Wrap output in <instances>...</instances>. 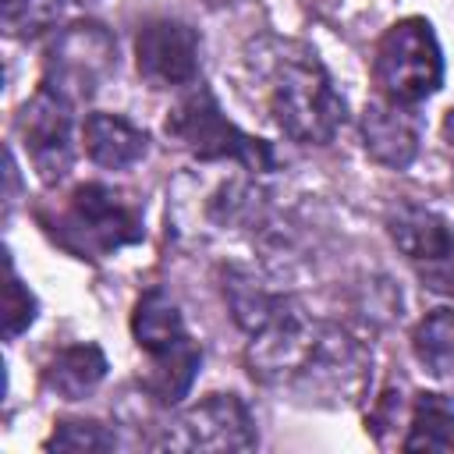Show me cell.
I'll return each instance as SVG.
<instances>
[{"instance_id": "obj_19", "label": "cell", "mask_w": 454, "mask_h": 454, "mask_svg": "<svg viewBox=\"0 0 454 454\" xmlns=\"http://www.w3.org/2000/svg\"><path fill=\"white\" fill-rule=\"evenodd\" d=\"M32 319H35V298L18 280V273L11 270L7 287H4V337H18Z\"/></svg>"}, {"instance_id": "obj_6", "label": "cell", "mask_w": 454, "mask_h": 454, "mask_svg": "<svg viewBox=\"0 0 454 454\" xmlns=\"http://www.w3.org/2000/svg\"><path fill=\"white\" fill-rule=\"evenodd\" d=\"M71 103L53 89H39L18 114L21 145L39 170L43 184H57L74 163V131H71Z\"/></svg>"}, {"instance_id": "obj_11", "label": "cell", "mask_w": 454, "mask_h": 454, "mask_svg": "<svg viewBox=\"0 0 454 454\" xmlns=\"http://www.w3.org/2000/svg\"><path fill=\"white\" fill-rule=\"evenodd\" d=\"M82 138H85L89 160L106 167V170H124V167L138 163L149 149L145 131L135 128L131 121L117 117V114H89Z\"/></svg>"}, {"instance_id": "obj_12", "label": "cell", "mask_w": 454, "mask_h": 454, "mask_svg": "<svg viewBox=\"0 0 454 454\" xmlns=\"http://www.w3.org/2000/svg\"><path fill=\"white\" fill-rule=\"evenodd\" d=\"M199 362H202V351H199L195 340L184 333V337L174 340L170 348L149 355V369H145V376H142V387H145L160 404H177V401L188 394V387H192V380H195V372H199Z\"/></svg>"}, {"instance_id": "obj_15", "label": "cell", "mask_w": 454, "mask_h": 454, "mask_svg": "<svg viewBox=\"0 0 454 454\" xmlns=\"http://www.w3.org/2000/svg\"><path fill=\"white\" fill-rule=\"evenodd\" d=\"M404 450H454V408L440 394H422L415 401Z\"/></svg>"}, {"instance_id": "obj_18", "label": "cell", "mask_w": 454, "mask_h": 454, "mask_svg": "<svg viewBox=\"0 0 454 454\" xmlns=\"http://www.w3.org/2000/svg\"><path fill=\"white\" fill-rule=\"evenodd\" d=\"M117 440L110 429H103L99 422H85V419H67L57 422L53 436L46 440V450H74V454H92V450H110Z\"/></svg>"}, {"instance_id": "obj_10", "label": "cell", "mask_w": 454, "mask_h": 454, "mask_svg": "<svg viewBox=\"0 0 454 454\" xmlns=\"http://www.w3.org/2000/svg\"><path fill=\"white\" fill-rule=\"evenodd\" d=\"M362 142L376 163L404 170L419 153V121L404 103L372 99L362 114Z\"/></svg>"}, {"instance_id": "obj_14", "label": "cell", "mask_w": 454, "mask_h": 454, "mask_svg": "<svg viewBox=\"0 0 454 454\" xmlns=\"http://www.w3.org/2000/svg\"><path fill=\"white\" fill-rule=\"evenodd\" d=\"M131 333H135V344H138L145 355H156V351H163V348H170L174 340L184 337L181 312H177V305L170 301L167 291L153 287V291H145V294L135 301Z\"/></svg>"}, {"instance_id": "obj_20", "label": "cell", "mask_w": 454, "mask_h": 454, "mask_svg": "<svg viewBox=\"0 0 454 454\" xmlns=\"http://www.w3.org/2000/svg\"><path fill=\"white\" fill-rule=\"evenodd\" d=\"M443 138H447V145L454 149V110L443 117Z\"/></svg>"}, {"instance_id": "obj_13", "label": "cell", "mask_w": 454, "mask_h": 454, "mask_svg": "<svg viewBox=\"0 0 454 454\" xmlns=\"http://www.w3.org/2000/svg\"><path fill=\"white\" fill-rule=\"evenodd\" d=\"M106 376V355L96 344H71L46 365V387L64 401H82Z\"/></svg>"}, {"instance_id": "obj_4", "label": "cell", "mask_w": 454, "mask_h": 454, "mask_svg": "<svg viewBox=\"0 0 454 454\" xmlns=\"http://www.w3.org/2000/svg\"><path fill=\"white\" fill-rule=\"evenodd\" d=\"M57 234L78 255H106L142 238V216L121 192L106 184H82L71 192Z\"/></svg>"}, {"instance_id": "obj_3", "label": "cell", "mask_w": 454, "mask_h": 454, "mask_svg": "<svg viewBox=\"0 0 454 454\" xmlns=\"http://www.w3.org/2000/svg\"><path fill=\"white\" fill-rule=\"evenodd\" d=\"M167 135L199 160H234L248 170H270L273 153L266 142L245 135L220 110L216 96L206 85H195L167 117Z\"/></svg>"}, {"instance_id": "obj_16", "label": "cell", "mask_w": 454, "mask_h": 454, "mask_svg": "<svg viewBox=\"0 0 454 454\" xmlns=\"http://www.w3.org/2000/svg\"><path fill=\"white\" fill-rule=\"evenodd\" d=\"M415 358L433 372V376H450L454 372V312L450 309H433L411 333Z\"/></svg>"}, {"instance_id": "obj_5", "label": "cell", "mask_w": 454, "mask_h": 454, "mask_svg": "<svg viewBox=\"0 0 454 454\" xmlns=\"http://www.w3.org/2000/svg\"><path fill=\"white\" fill-rule=\"evenodd\" d=\"M117 67L114 35L96 21H78L57 35L46 50V74L43 85L64 96L71 106L89 99Z\"/></svg>"}, {"instance_id": "obj_7", "label": "cell", "mask_w": 454, "mask_h": 454, "mask_svg": "<svg viewBox=\"0 0 454 454\" xmlns=\"http://www.w3.org/2000/svg\"><path fill=\"white\" fill-rule=\"evenodd\" d=\"M163 443L174 450H252L259 436L241 397L209 394L174 422Z\"/></svg>"}, {"instance_id": "obj_9", "label": "cell", "mask_w": 454, "mask_h": 454, "mask_svg": "<svg viewBox=\"0 0 454 454\" xmlns=\"http://www.w3.org/2000/svg\"><path fill=\"white\" fill-rule=\"evenodd\" d=\"M135 64L138 74L153 89L192 85L199 74V35L184 21L153 18L135 35Z\"/></svg>"}, {"instance_id": "obj_8", "label": "cell", "mask_w": 454, "mask_h": 454, "mask_svg": "<svg viewBox=\"0 0 454 454\" xmlns=\"http://www.w3.org/2000/svg\"><path fill=\"white\" fill-rule=\"evenodd\" d=\"M387 227L394 245L422 270L429 287L454 291V231L440 213L422 209L415 202H401L390 213Z\"/></svg>"}, {"instance_id": "obj_1", "label": "cell", "mask_w": 454, "mask_h": 454, "mask_svg": "<svg viewBox=\"0 0 454 454\" xmlns=\"http://www.w3.org/2000/svg\"><path fill=\"white\" fill-rule=\"evenodd\" d=\"M270 121L301 145H326L344 124V99L337 96L326 67L301 46H284L266 67Z\"/></svg>"}, {"instance_id": "obj_2", "label": "cell", "mask_w": 454, "mask_h": 454, "mask_svg": "<svg viewBox=\"0 0 454 454\" xmlns=\"http://www.w3.org/2000/svg\"><path fill=\"white\" fill-rule=\"evenodd\" d=\"M372 74L383 96L394 103L415 106L433 96L443 82V53L433 35V25L426 18L394 21L376 43Z\"/></svg>"}, {"instance_id": "obj_17", "label": "cell", "mask_w": 454, "mask_h": 454, "mask_svg": "<svg viewBox=\"0 0 454 454\" xmlns=\"http://www.w3.org/2000/svg\"><path fill=\"white\" fill-rule=\"evenodd\" d=\"M64 0H4L0 25L11 39H35L60 21Z\"/></svg>"}]
</instances>
